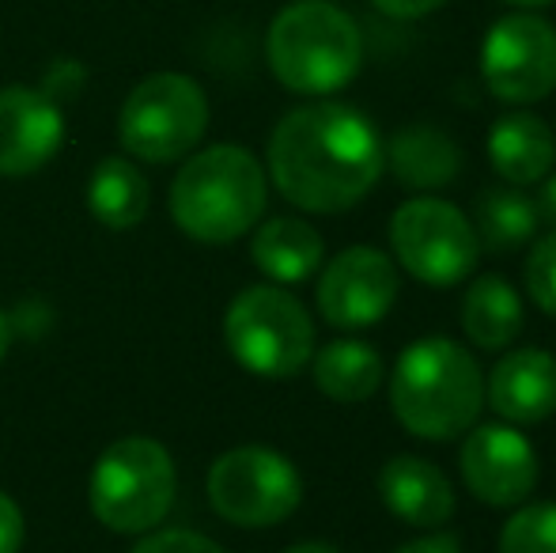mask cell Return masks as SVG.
<instances>
[{
    "label": "cell",
    "instance_id": "obj_1",
    "mask_svg": "<svg viewBox=\"0 0 556 553\" xmlns=\"http://www.w3.org/2000/svg\"><path fill=\"white\" fill-rule=\"evenodd\" d=\"M265 175L303 213H349L379 186L387 152L359 106L318 99L288 111L269 134Z\"/></svg>",
    "mask_w": 556,
    "mask_h": 553
},
{
    "label": "cell",
    "instance_id": "obj_2",
    "mask_svg": "<svg viewBox=\"0 0 556 553\" xmlns=\"http://www.w3.org/2000/svg\"><path fill=\"white\" fill-rule=\"evenodd\" d=\"M390 410L417 440L466 436L484 410V372L473 349L443 334L409 341L390 372Z\"/></svg>",
    "mask_w": 556,
    "mask_h": 553
},
{
    "label": "cell",
    "instance_id": "obj_3",
    "mask_svg": "<svg viewBox=\"0 0 556 553\" xmlns=\"http://www.w3.org/2000/svg\"><path fill=\"white\" fill-rule=\"evenodd\" d=\"M269 175L242 144L193 152L170 183V216L198 243H235L262 224Z\"/></svg>",
    "mask_w": 556,
    "mask_h": 553
},
{
    "label": "cell",
    "instance_id": "obj_4",
    "mask_svg": "<svg viewBox=\"0 0 556 553\" xmlns=\"http://www.w3.org/2000/svg\"><path fill=\"white\" fill-rule=\"evenodd\" d=\"M265 61L280 88L326 99L349 88L364 65V35L333 0H292L269 23Z\"/></svg>",
    "mask_w": 556,
    "mask_h": 553
},
{
    "label": "cell",
    "instance_id": "obj_5",
    "mask_svg": "<svg viewBox=\"0 0 556 553\" xmlns=\"http://www.w3.org/2000/svg\"><path fill=\"white\" fill-rule=\"evenodd\" d=\"M224 341L250 376L292 379L315 356V318L285 285H254L227 307Z\"/></svg>",
    "mask_w": 556,
    "mask_h": 553
},
{
    "label": "cell",
    "instance_id": "obj_6",
    "mask_svg": "<svg viewBox=\"0 0 556 553\" xmlns=\"http://www.w3.org/2000/svg\"><path fill=\"white\" fill-rule=\"evenodd\" d=\"M178 493L175 458L152 436H122L91 470V512L114 535H148Z\"/></svg>",
    "mask_w": 556,
    "mask_h": 553
},
{
    "label": "cell",
    "instance_id": "obj_7",
    "mask_svg": "<svg viewBox=\"0 0 556 553\" xmlns=\"http://www.w3.org/2000/svg\"><path fill=\"white\" fill-rule=\"evenodd\" d=\"M208 129V96L186 73L144 76L125 96L117 114V140L132 160L175 163L201 144Z\"/></svg>",
    "mask_w": 556,
    "mask_h": 553
},
{
    "label": "cell",
    "instance_id": "obj_8",
    "mask_svg": "<svg viewBox=\"0 0 556 553\" xmlns=\"http://www.w3.org/2000/svg\"><path fill=\"white\" fill-rule=\"evenodd\" d=\"M390 251L394 262L425 288L466 285L481 259L473 221L454 201L417 193L390 216Z\"/></svg>",
    "mask_w": 556,
    "mask_h": 553
},
{
    "label": "cell",
    "instance_id": "obj_9",
    "mask_svg": "<svg viewBox=\"0 0 556 553\" xmlns=\"http://www.w3.org/2000/svg\"><path fill=\"white\" fill-rule=\"evenodd\" d=\"M208 504L220 519L247 531L277 527L303 504V478L273 448H231L208 470Z\"/></svg>",
    "mask_w": 556,
    "mask_h": 553
},
{
    "label": "cell",
    "instance_id": "obj_10",
    "mask_svg": "<svg viewBox=\"0 0 556 553\" xmlns=\"http://www.w3.org/2000/svg\"><path fill=\"white\" fill-rule=\"evenodd\" d=\"M481 80L507 106L542 103L556 91V27L538 12H507L484 30Z\"/></svg>",
    "mask_w": 556,
    "mask_h": 553
},
{
    "label": "cell",
    "instance_id": "obj_11",
    "mask_svg": "<svg viewBox=\"0 0 556 553\" xmlns=\"http://www.w3.org/2000/svg\"><path fill=\"white\" fill-rule=\"evenodd\" d=\"M397 292H402L397 262L382 254L379 247L356 243L326 262L315 288V303L318 315L333 330H367L390 315Z\"/></svg>",
    "mask_w": 556,
    "mask_h": 553
},
{
    "label": "cell",
    "instance_id": "obj_12",
    "mask_svg": "<svg viewBox=\"0 0 556 553\" xmlns=\"http://www.w3.org/2000/svg\"><path fill=\"white\" fill-rule=\"evenodd\" d=\"M458 470L466 489L489 508H519L534 497L542 478V458L522 428L507 420L473 425L462 436Z\"/></svg>",
    "mask_w": 556,
    "mask_h": 553
},
{
    "label": "cell",
    "instance_id": "obj_13",
    "mask_svg": "<svg viewBox=\"0 0 556 553\" xmlns=\"http://www.w3.org/2000/svg\"><path fill=\"white\" fill-rule=\"evenodd\" d=\"M65 114L42 88H0V175L23 178L58 155Z\"/></svg>",
    "mask_w": 556,
    "mask_h": 553
},
{
    "label": "cell",
    "instance_id": "obj_14",
    "mask_svg": "<svg viewBox=\"0 0 556 553\" xmlns=\"http://www.w3.org/2000/svg\"><path fill=\"white\" fill-rule=\"evenodd\" d=\"M484 406L515 428L549 420L556 414V356L538 345L504 349L484 376Z\"/></svg>",
    "mask_w": 556,
    "mask_h": 553
},
{
    "label": "cell",
    "instance_id": "obj_15",
    "mask_svg": "<svg viewBox=\"0 0 556 553\" xmlns=\"http://www.w3.org/2000/svg\"><path fill=\"white\" fill-rule=\"evenodd\" d=\"M379 497L402 524L440 531L454 519L458 497L440 463L425 455H394L379 470Z\"/></svg>",
    "mask_w": 556,
    "mask_h": 553
},
{
    "label": "cell",
    "instance_id": "obj_16",
    "mask_svg": "<svg viewBox=\"0 0 556 553\" xmlns=\"http://www.w3.org/2000/svg\"><path fill=\"white\" fill-rule=\"evenodd\" d=\"M489 163L504 186H538L556 167V134L534 111L500 114L489 129Z\"/></svg>",
    "mask_w": 556,
    "mask_h": 553
},
{
    "label": "cell",
    "instance_id": "obj_17",
    "mask_svg": "<svg viewBox=\"0 0 556 553\" xmlns=\"http://www.w3.org/2000/svg\"><path fill=\"white\" fill-rule=\"evenodd\" d=\"M382 152H387V171L405 190L435 193L462 175L458 140L440 126H428V122L394 129V137L382 144Z\"/></svg>",
    "mask_w": 556,
    "mask_h": 553
},
{
    "label": "cell",
    "instance_id": "obj_18",
    "mask_svg": "<svg viewBox=\"0 0 556 553\" xmlns=\"http://www.w3.org/2000/svg\"><path fill=\"white\" fill-rule=\"evenodd\" d=\"M458 318L469 345L481 353H504L519 341L522 326H527V303L507 277L481 274L469 277Z\"/></svg>",
    "mask_w": 556,
    "mask_h": 553
},
{
    "label": "cell",
    "instance_id": "obj_19",
    "mask_svg": "<svg viewBox=\"0 0 556 553\" xmlns=\"http://www.w3.org/2000/svg\"><path fill=\"white\" fill-rule=\"evenodd\" d=\"M250 259L273 285H303L323 269L326 239L300 216H273L254 228Z\"/></svg>",
    "mask_w": 556,
    "mask_h": 553
},
{
    "label": "cell",
    "instance_id": "obj_20",
    "mask_svg": "<svg viewBox=\"0 0 556 553\" xmlns=\"http://www.w3.org/2000/svg\"><path fill=\"white\" fill-rule=\"evenodd\" d=\"M311 372H315L318 391L341 406H359V402L375 399L382 379H387V364H382L379 349L359 338L326 341L311 356Z\"/></svg>",
    "mask_w": 556,
    "mask_h": 553
},
{
    "label": "cell",
    "instance_id": "obj_21",
    "mask_svg": "<svg viewBox=\"0 0 556 553\" xmlns=\"http://www.w3.org/2000/svg\"><path fill=\"white\" fill-rule=\"evenodd\" d=\"M469 221H473L481 251L489 254L522 251L542 231L534 198L527 190H519V186H489V190H481Z\"/></svg>",
    "mask_w": 556,
    "mask_h": 553
},
{
    "label": "cell",
    "instance_id": "obj_22",
    "mask_svg": "<svg viewBox=\"0 0 556 553\" xmlns=\"http://www.w3.org/2000/svg\"><path fill=\"white\" fill-rule=\"evenodd\" d=\"M148 205H152V190L148 178L140 175L137 163L125 155H106L88 178V209L99 224L111 231H129L144 221Z\"/></svg>",
    "mask_w": 556,
    "mask_h": 553
},
{
    "label": "cell",
    "instance_id": "obj_23",
    "mask_svg": "<svg viewBox=\"0 0 556 553\" xmlns=\"http://www.w3.org/2000/svg\"><path fill=\"white\" fill-rule=\"evenodd\" d=\"M500 553H556V501H527L500 527Z\"/></svg>",
    "mask_w": 556,
    "mask_h": 553
},
{
    "label": "cell",
    "instance_id": "obj_24",
    "mask_svg": "<svg viewBox=\"0 0 556 553\" xmlns=\"http://www.w3.org/2000/svg\"><path fill=\"white\" fill-rule=\"evenodd\" d=\"M522 285L542 315L556 318V231H545L530 243L522 262Z\"/></svg>",
    "mask_w": 556,
    "mask_h": 553
},
{
    "label": "cell",
    "instance_id": "obj_25",
    "mask_svg": "<svg viewBox=\"0 0 556 553\" xmlns=\"http://www.w3.org/2000/svg\"><path fill=\"white\" fill-rule=\"evenodd\" d=\"M132 553H227L224 546H216L208 535L186 531V527H170V531H155L148 539H140Z\"/></svg>",
    "mask_w": 556,
    "mask_h": 553
},
{
    "label": "cell",
    "instance_id": "obj_26",
    "mask_svg": "<svg viewBox=\"0 0 556 553\" xmlns=\"http://www.w3.org/2000/svg\"><path fill=\"white\" fill-rule=\"evenodd\" d=\"M446 0H371L375 12H382L387 20H402V23H413V20H425V15L440 12Z\"/></svg>",
    "mask_w": 556,
    "mask_h": 553
},
{
    "label": "cell",
    "instance_id": "obj_27",
    "mask_svg": "<svg viewBox=\"0 0 556 553\" xmlns=\"http://www.w3.org/2000/svg\"><path fill=\"white\" fill-rule=\"evenodd\" d=\"M23 546V512L8 493H0V553H20Z\"/></svg>",
    "mask_w": 556,
    "mask_h": 553
},
{
    "label": "cell",
    "instance_id": "obj_28",
    "mask_svg": "<svg viewBox=\"0 0 556 553\" xmlns=\"http://www.w3.org/2000/svg\"><path fill=\"white\" fill-rule=\"evenodd\" d=\"M394 553H466V550H462V542L451 531H428L420 539L402 542Z\"/></svg>",
    "mask_w": 556,
    "mask_h": 553
},
{
    "label": "cell",
    "instance_id": "obj_29",
    "mask_svg": "<svg viewBox=\"0 0 556 553\" xmlns=\"http://www.w3.org/2000/svg\"><path fill=\"white\" fill-rule=\"evenodd\" d=\"M534 209H538V221H542V228L556 231V175H545L542 183H538Z\"/></svg>",
    "mask_w": 556,
    "mask_h": 553
},
{
    "label": "cell",
    "instance_id": "obj_30",
    "mask_svg": "<svg viewBox=\"0 0 556 553\" xmlns=\"http://www.w3.org/2000/svg\"><path fill=\"white\" fill-rule=\"evenodd\" d=\"M285 553H341L330 542H295V546H288Z\"/></svg>",
    "mask_w": 556,
    "mask_h": 553
},
{
    "label": "cell",
    "instance_id": "obj_31",
    "mask_svg": "<svg viewBox=\"0 0 556 553\" xmlns=\"http://www.w3.org/2000/svg\"><path fill=\"white\" fill-rule=\"evenodd\" d=\"M500 4L515 8V12H538V8H549L556 0H500Z\"/></svg>",
    "mask_w": 556,
    "mask_h": 553
},
{
    "label": "cell",
    "instance_id": "obj_32",
    "mask_svg": "<svg viewBox=\"0 0 556 553\" xmlns=\"http://www.w3.org/2000/svg\"><path fill=\"white\" fill-rule=\"evenodd\" d=\"M8 345H12V330H8V318H4V311H0V361L8 356Z\"/></svg>",
    "mask_w": 556,
    "mask_h": 553
},
{
    "label": "cell",
    "instance_id": "obj_33",
    "mask_svg": "<svg viewBox=\"0 0 556 553\" xmlns=\"http://www.w3.org/2000/svg\"><path fill=\"white\" fill-rule=\"evenodd\" d=\"M553 134H556V129H553Z\"/></svg>",
    "mask_w": 556,
    "mask_h": 553
}]
</instances>
